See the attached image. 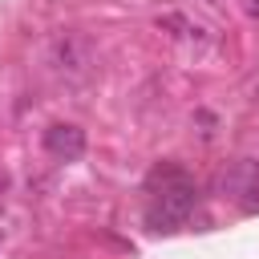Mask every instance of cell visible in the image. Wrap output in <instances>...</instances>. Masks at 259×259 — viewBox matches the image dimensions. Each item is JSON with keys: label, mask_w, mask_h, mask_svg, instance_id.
I'll list each match as a JSON object with an SVG mask.
<instances>
[{"label": "cell", "mask_w": 259, "mask_h": 259, "mask_svg": "<svg viewBox=\"0 0 259 259\" xmlns=\"http://www.w3.org/2000/svg\"><path fill=\"white\" fill-rule=\"evenodd\" d=\"M49 65L65 77V81H81L93 73V45L81 36V32H57L53 45H49Z\"/></svg>", "instance_id": "cell-2"}, {"label": "cell", "mask_w": 259, "mask_h": 259, "mask_svg": "<svg viewBox=\"0 0 259 259\" xmlns=\"http://www.w3.org/2000/svg\"><path fill=\"white\" fill-rule=\"evenodd\" d=\"M150 194H154V198H150L146 219H150L154 231H174L178 223L190 219V210H194V202H198L194 182H190L178 166H158V170L150 174Z\"/></svg>", "instance_id": "cell-1"}, {"label": "cell", "mask_w": 259, "mask_h": 259, "mask_svg": "<svg viewBox=\"0 0 259 259\" xmlns=\"http://www.w3.org/2000/svg\"><path fill=\"white\" fill-rule=\"evenodd\" d=\"M247 12H251V16H259V0H247Z\"/></svg>", "instance_id": "cell-4"}, {"label": "cell", "mask_w": 259, "mask_h": 259, "mask_svg": "<svg viewBox=\"0 0 259 259\" xmlns=\"http://www.w3.org/2000/svg\"><path fill=\"white\" fill-rule=\"evenodd\" d=\"M45 150L53 158H81L85 154V130L81 125H49L45 130Z\"/></svg>", "instance_id": "cell-3"}]
</instances>
